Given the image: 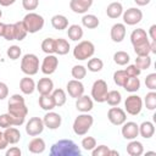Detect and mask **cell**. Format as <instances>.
Masks as SVG:
<instances>
[{"label":"cell","instance_id":"32","mask_svg":"<svg viewBox=\"0 0 156 156\" xmlns=\"http://www.w3.org/2000/svg\"><path fill=\"white\" fill-rule=\"evenodd\" d=\"M69 43L63 39V38H58L55 39V54L57 55H66L69 51Z\"/></svg>","mask_w":156,"mask_h":156},{"label":"cell","instance_id":"50","mask_svg":"<svg viewBox=\"0 0 156 156\" xmlns=\"http://www.w3.org/2000/svg\"><path fill=\"white\" fill-rule=\"evenodd\" d=\"M13 126L12 124V119H11V116L9 113H2L0 115V128L5 129V128H9Z\"/></svg>","mask_w":156,"mask_h":156},{"label":"cell","instance_id":"3","mask_svg":"<svg viewBox=\"0 0 156 156\" xmlns=\"http://www.w3.org/2000/svg\"><path fill=\"white\" fill-rule=\"evenodd\" d=\"M93 123H94V117L91 115H89L88 112H82L73 121L72 128H73L74 134L79 135V136L85 135L89 132V129L91 128Z\"/></svg>","mask_w":156,"mask_h":156},{"label":"cell","instance_id":"27","mask_svg":"<svg viewBox=\"0 0 156 156\" xmlns=\"http://www.w3.org/2000/svg\"><path fill=\"white\" fill-rule=\"evenodd\" d=\"M83 34H84L83 28H82V26H79V24H71V26L67 27V35H68V38H69L71 40H73V41L80 40V39L83 38Z\"/></svg>","mask_w":156,"mask_h":156},{"label":"cell","instance_id":"29","mask_svg":"<svg viewBox=\"0 0 156 156\" xmlns=\"http://www.w3.org/2000/svg\"><path fill=\"white\" fill-rule=\"evenodd\" d=\"M127 152L130 156H140V155L144 154V146H143V144L140 141L133 139L127 145Z\"/></svg>","mask_w":156,"mask_h":156},{"label":"cell","instance_id":"37","mask_svg":"<svg viewBox=\"0 0 156 156\" xmlns=\"http://www.w3.org/2000/svg\"><path fill=\"white\" fill-rule=\"evenodd\" d=\"M87 68H88V71H90V72H93V73H98V72H100V71L104 68V62H102L101 58L91 57V58H89V61H88Z\"/></svg>","mask_w":156,"mask_h":156},{"label":"cell","instance_id":"1","mask_svg":"<svg viewBox=\"0 0 156 156\" xmlns=\"http://www.w3.org/2000/svg\"><path fill=\"white\" fill-rule=\"evenodd\" d=\"M7 113L11 116L12 124L20 127L24 123L26 117L28 115V107L26 106L24 98L20 94H13L10 96Z\"/></svg>","mask_w":156,"mask_h":156},{"label":"cell","instance_id":"54","mask_svg":"<svg viewBox=\"0 0 156 156\" xmlns=\"http://www.w3.org/2000/svg\"><path fill=\"white\" fill-rule=\"evenodd\" d=\"M7 145H9V143H7V140L5 139L4 133H2V132H0V150H5Z\"/></svg>","mask_w":156,"mask_h":156},{"label":"cell","instance_id":"52","mask_svg":"<svg viewBox=\"0 0 156 156\" xmlns=\"http://www.w3.org/2000/svg\"><path fill=\"white\" fill-rule=\"evenodd\" d=\"M9 96V87L6 83L0 82V100H4Z\"/></svg>","mask_w":156,"mask_h":156},{"label":"cell","instance_id":"18","mask_svg":"<svg viewBox=\"0 0 156 156\" xmlns=\"http://www.w3.org/2000/svg\"><path fill=\"white\" fill-rule=\"evenodd\" d=\"M93 107H94V102L90 96L83 94L82 96L76 99V108L79 112H89L93 110Z\"/></svg>","mask_w":156,"mask_h":156},{"label":"cell","instance_id":"8","mask_svg":"<svg viewBox=\"0 0 156 156\" xmlns=\"http://www.w3.org/2000/svg\"><path fill=\"white\" fill-rule=\"evenodd\" d=\"M124 108H126L124 111L132 116L139 115L143 108V99L135 94L129 95L124 101Z\"/></svg>","mask_w":156,"mask_h":156},{"label":"cell","instance_id":"43","mask_svg":"<svg viewBox=\"0 0 156 156\" xmlns=\"http://www.w3.org/2000/svg\"><path fill=\"white\" fill-rule=\"evenodd\" d=\"M6 54H7V57L10 58V60H18L20 57H21V55H22V49L18 46V45H11L9 49H7V51H6Z\"/></svg>","mask_w":156,"mask_h":156},{"label":"cell","instance_id":"39","mask_svg":"<svg viewBox=\"0 0 156 156\" xmlns=\"http://www.w3.org/2000/svg\"><path fill=\"white\" fill-rule=\"evenodd\" d=\"M143 104H145V107L150 111H154L156 108V93H155V90H151L145 95Z\"/></svg>","mask_w":156,"mask_h":156},{"label":"cell","instance_id":"61","mask_svg":"<svg viewBox=\"0 0 156 156\" xmlns=\"http://www.w3.org/2000/svg\"><path fill=\"white\" fill-rule=\"evenodd\" d=\"M1 17H2V11L0 10V18H1Z\"/></svg>","mask_w":156,"mask_h":156},{"label":"cell","instance_id":"40","mask_svg":"<svg viewBox=\"0 0 156 156\" xmlns=\"http://www.w3.org/2000/svg\"><path fill=\"white\" fill-rule=\"evenodd\" d=\"M41 50L46 54H55V39L54 38H46L41 41Z\"/></svg>","mask_w":156,"mask_h":156},{"label":"cell","instance_id":"56","mask_svg":"<svg viewBox=\"0 0 156 156\" xmlns=\"http://www.w3.org/2000/svg\"><path fill=\"white\" fill-rule=\"evenodd\" d=\"M16 0H0V6H4V7H7L12 4H15Z\"/></svg>","mask_w":156,"mask_h":156},{"label":"cell","instance_id":"9","mask_svg":"<svg viewBox=\"0 0 156 156\" xmlns=\"http://www.w3.org/2000/svg\"><path fill=\"white\" fill-rule=\"evenodd\" d=\"M123 23L127 26H135L143 20V12L138 7H129L122 13Z\"/></svg>","mask_w":156,"mask_h":156},{"label":"cell","instance_id":"14","mask_svg":"<svg viewBox=\"0 0 156 156\" xmlns=\"http://www.w3.org/2000/svg\"><path fill=\"white\" fill-rule=\"evenodd\" d=\"M43 122H44V126H45L46 128H49V129H51V130H55V129H57V128L61 126V123H62V117H61L58 113H56V112H54V111L51 110V111H48V112L45 113V116H44V118H43Z\"/></svg>","mask_w":156,"mask_h":156},{"label":"cell","instance_id":"2","mask_svg":"<svg viewBox=\"0 0 156 156\" xmlns=\"http://www.w3.org/2000/svg\"><path fill=\"white\" fill-rule=\"evenodd\" d=\"M79 146L71 139H61L51 145L50 156H80Z\"/></svg>","mask_w":156,"mask_h":156},{"label":"cell","instance_id":"5","mask_svg":"<svg viewBox=\"0 0 156 156\" xmlns=\"http://www.w3.org/2000/svg\"><path fill=\"white\" fill-rule=\"evenodd\" d=\"M94 52H95V45L90 40H82L73 49V56L76 60L79 61H84L93 57Z\"/></svg>","mask_w":156,"mask_h":156},{"label":"cell","instance_id":"21","mask_svg":"<svg viewBox=\"0 0 156 156\" xmlns=\"http://www.w3.org/2000/svg\"><path fill=\"white\" fill-rule=\"evenodd\" d=\"M35 82L33 80V78H30V76H26L20 80V89L24 95H30L34 93L35 90Z\"/></svg>","mask_w":156,"mask_h":156},{"label":"cell","instance_id":"47","mask_svg":"<svg viewBox=\"0 0 156 156\" xmlns=\"http://www.w3.org/2000/svg\"><path fill=\"white\" fill-rule=\"evenodd\" d=\"M6 40H15V28H13V23H7L5 24V30H4V35H2Z\"/></svg>","mask_w":156,"mask_h":156},{"label":"cell","instance_id":"46","mask_svg":"<svg viewBox=\"0 0 156 156\" xmlns=\"http://www.w3.org/2000/svg\"><path fill=\"white\" fill-rule=\"evenodd\" d=\"M108 152H110V147L106 145H99L91 150L93 156H108Z\"/></svg>","mask_w":156,"mask_h":156},{"label":"cell","instance_id":"25","mask_svg":"<svg viewBox=\"0 0 156 156\" xmlns=\"http://www.w3.org/2000/svg\"><path fill=\"white\" fill-rule=\"evenodd\" d=\"M38 102H39L40 108H41V110H44V111H51V110H54V108L56 107L55 101H54V98H52V95H51V94L40 95V96H39Z\"/></svg>","mask_w":156,"mask_h":156},{"label":"cell","instance_id":"45","mask_svg":"<svg viewBox=\"0 0 156 156\" xmlns=\"http://www.w3.org/2000/svg\"><path fill=\"white\" fill-rule=\"evenodd\" d=\"M96 146V139L94 136H85L82 140V147L85 151H91Z\"/></svg>","mask_w":156,"mask_h":156},{"label":"cell","instance_id":"53","mask_svg":"<svg viewBox=\"0 0 156 156\" xmlns=\"http://www.w3.org/2000/svg\"><path fill=\"white\" fill-rule=\"evenodd\" d=\"M21 155H22V151L17 146H12L5 152V156H21Z\"/></svg>","mask_w":156,"mask_h":156},{"label":"cell","instance_id":"30","mask_svg":"<svg viewBox=\"0 0 156 156\" xmlns=\"http://www.w3.org/2000/svg\"><path fill=\"white\" fill-rule=\"evenodd\" d=\"M82 24H83V27H85L88 29H94L100 24V21L95 15L84 13L82 17Z\"/></svg>","mask_w":156,"mask_h":156},{"label":"cell","instance_id":"49","mask_svg":"<svg viewBox=\"0 0 156 156\" xmlns=\"http://www.w3.org/2000/svg\"><path fill=\"white\" fill-rule=\"evenodd\" d=\"M22 6L28 12H32L39 6V0H22Z\"/></svg>","mask_w":156,"mask_h":156},{"label":"cell","instance_id":"4","mask_svg":"<svg viewBox=\"0 0 156 156\" xmlns=\"http://www.w3.org/2000/svg\"><path fill=\"white\" fill-rule=\"evenodd\" d=\"M22 22H23L27 32L30 33V34H34V33H37V32H39V30L43 29L44 23H45V20H44V17L41 15L32 11V12H28L23 17Z\"/></svg>","mask_w":156,"mask_h":156},{"label":"cell","instance_id":"57","mask_svg":"<svg viewBox=\"0 0 156 156\" xmlns=\"http://www.w3.org/2000/svg\"><path fill=\"white\" fill-rule=\"evenodd\" d=\"M151 0H134V2L138 5V6H146L150 4Z\"/></svg>","mask_w":156,"mask_h":156},{"label":"cell","instance_id":"10","mask_svg":"<svg viewBox=\"0 0 156 156\" xmlns=\"http://www.w3.org/2000/svg\"><path fill=\"white\" fill-rule=\"evenodd\" d=\"M45 126L43 122V118L40 117H32L29 121L26 123V133L29 136H37L43 133Z\"/></svg>","mask_w":156,"mask_h":156},{"label":"cell","instance_id":"35","mask_svg":"<svg viewBox=\"0 0 156 156\" xmlns=\"http://www.w3.org/2000/svg\"><path fill=\"white\" fill-rule=\"evenodd\" d=\"M113 61H115V63L118 65V66H126V65L129 63L130 56H129L128 52L119 50V51H116V52L113 54Z\"/></svg>","mask_w":156,"mask_h":156},{"label":"cell","instance_id":"28","mask_svg":"<svg viewBox=\"0 0 156 156\" xmlns=\"http://www.w3.org/2000/svg\"><path fill=\"white\" fill-rule=\"evenodd\" d=\"M51 26H52L54 29H57V30L67 29V27H68V20L63 15H55V16L51 17Z\"/></svg>","mask_w":156,"mask_h":156},{"label":"cell","instance_id":"44","mask_svg":"<svg viewBox=\"0 0 156 156\" xmlns=\"http://www.w3.org/2000/svg\"><path fill=\"white\" fill-rule=\"evenodd\" d=\"M133 48H134V52L136 54V56H146V55L151 54V51H150V41L144 43V44L138 45V46H133Z\"/></svg>","mask_w":156,"mask_h":156},{"label":"cell","instance_id":"48","mask_svg":"<svg viewBox=\"0 0 156 156\" xmlns=\"http://www.w3.org/2000/svg\"><path fill=\"white\" fill-rule=\"evenodd\" d=\"M145 85L150 90H156V73H150L146 76Z\"/></svg>","mask_w":156,"mask_h":156},{"label":"cell","instance_id":"42","mask_svg":"<svg viewBox=\"0 0 156 156\" xmlns=\"http://www.w3.org/2000/svg\"><path fill=\"white\" fill-rule=\"evenodd\" d=\"M127 79H128V74L126 73L124 69H118L113 73V82L118 87H123L124 83L127 82Z\"/></svg>","mask_w":156,"mask_h":156},{"label":"cell","instance_id":"11","mask_svg":"<svg viewBox=\"0 0 156 156\" xmlns=\"http://www.w3.org/2000/svg\"><path fill=\"white\" fill-rule=\"evenodd\" d=\"M107 118L113 126H122L127 121V113L123 108L112 106L107 111Z\"/></svg>","mask_w":156,"mask_h":156},{"label":"cell","instance_id":"17","mask_svg":"<svg viewBox=\"0 0 156 156\" xmlns=\"http://www.w3.org/2000/svg\"><path fill=\"white\" fill-rule=\"evenodd\" d=\"M126 33H127V29H126V24L124 23H115L111 27L110 35H111L112 41L121 43L126 38Z\"/></svg>","mask_w":156,"mask_h":156},{"label":"cell","instance_id":"13","mask_svg":"<svg viewBox=\"0 0 156 156\" xmlns=\"http://www.w3.org/2000/svg\"><path fill=\"white\" fill-rule=\"evenodd\" d=\"M121 133H122V136L127 140H133L135 139L138 135H139V126L133 122V121H129V122H124L122 124V129H121Z\"/></svg>","mask_w":156,"mask_h":156},{"label":"cell","instance_id":"51","mask_svg":"<svg viewBox=\"0 0 156 156\" xmlns=\"http://www.w3.org/2000/svg\"><path fill=\"white\" fill-rule=\"evenodd\" d=\"M124 71L128 74V77H139V74L141 73V71L135 65H128Z\"/></svg>","mask_w":156,"mask_h":156},{"label":"cell","instance_id":"31","mask_svg":"<svg viewBox=\"0 0 156 156\" xmlns=\"http://www.w3.org/2000/svg\"><path fill=\"white\" fill-rule=\"evenodd\" d=\"M52 98H54V101H55V105L56 107H61L66 104L67 101V95H66V91L61 88H57V89H54L52 93H51Z\"/></svg>","mask_w":156,"mask_h":156},{"label":"cell","instance_id":"15","mask_svg":"<svg viewBox=\"0 0 156 156\" xmlns=\"http://www.w3.org/2000/svg\"><path fill=\"white\" fill-rule=\"evenodd\" d=\"M67 93L71 98L73 99H78L79 96H82L84 94V85L80 80L78 79H71L67 83Z\"/></svg>","mask_w":156,"mask_h":156},{"label":"cell","instance_id":"55","mask_svg":"<svg viewBox=\"0 0 156 156\" xmlns=\"http://www.w3.org/2000/svg\"><path fill=\"white\" fill-rule=\"evenodd\" d=\"M149 35L152 41H156V24H152L149 29Z\"/></svg>","mask_w":156,"mask_h":156},{"label":"cell","instance_id":"41","mask_svg":"<svg viewBox=\"0 0 156 156\" xmlns=\"http://www.w3.org/2000/svg\"><path fill=\"white\" fill-rule=\"evenodd\" d=\"M71 74H72L73 79L82 80V79L87 76V68H85L83 65H76V66H73V67H72Z\"/></svg>","mask_w":156,"mask_h":156},{"label":"cell","instance_id":"24","mask_svg":"<svg viewBox=\"0 0 156 156\" xmlns=\"http://www.w3.org/2000/svg\"><path fill=\"white\" fill-rule=\"evenodd\" d=\"M2 133H4V136L9 144H17L21 140V133L16 127L11 126L9 128H5V130Z\"/></svg>","mask_w":156,"mask_h":156},{"label":"cell","instance_id":"12","mask_svg":"<svg viewBox=\"0 0 156 156\" xmlns=\"http://www.w3.org/2000/svg\"><path fill=\"white\" fill-rule=\"evenodd\" d=\"M57 66H58V58L54 54H50V55H46L44 57L41 66H40V69L45 76H50L57 69Z\"/></svg>","mask_w":156,"mask_h":156},{"label":"cell","instance_id":"26","mask_svg":"<svg viewBox=\"0 0 156 156\" xmlns=\"http://www.w3.org/2000/svg\"><path fill=\"white\" fill-rule=\"evenodd\" d=\"M139 134L144 139H150L151 136H154V134H155V126H154V123L150 122V121H144L139 126Z\"/></svg>","mask_w":156,"mask_h":156},{"label":"cell","instance_id":"58","mask_svg":"<svg viewBox=\"0 0 156 156\" xmlns=\"http://www.w3.org/2000/svg\"><path fill=\"white\" fill-rule=\"evenodd\" d=\"M150 51L152 54H156V41H151L150 43Z\"/></svg>","mask_w":156,"mask_h":156},{"label":"cell","instance_id":"19","mask_svg":"<svg viewBox=\"0 0 156 156\" xmlns=\"http://www.w3.org/2000/svg\"><path fill=\"white\" fill-rule=\"evenodd\" d=\"M35 89L39 91L40 95H45V94H51L54 90V82L51 80V78L49 77H44L40 78L35 85Z\"/></svg>","mask_w":156,"mask_h":156},{"label":"cell","instance_id":"60","mask_svg":"<svg viewBox=\"0 0 156 156\" xmlns=\"http://www.w3.org/2000/svg\"><path fill=\"white\" fill-rule=\"evenodd\" d=\"M110 155H117V156H118V155H119V152H118V151H116V150H110L108 156H110Z\"/></svg>","mask_w":156,"mask_h":156},{"label":"cell","instance_id":"7","mask_svg":"<svg viewBox=\"0 0 156 156\" xmlns=\"http://www.w3.org/2000/svg\"><path fill=\"white\" fill-rule=\"evenodd\" d=\"M107 83L104 79H96L91 87V98L96 102H105L107 95Z\"/></svg>","mask_w":156,"mask_h":156},{"label":"cell","instance_id":"59","mask_svg":"<svg viewBox=\"0 0 156 156\" xmlns=\"http://www.w3.org/2000/svg\"><path fill=\"white\" fill-rule=\"evenodd\" d=\"M5 24H6V23H2V22H0V37H2V35H4V30H5Z\"/></svg>","mask_w":156,"mask_h":156},{"label":"cell","instance_id":"20","mask_svg":"<svg viewBox=\"0 0 156 156\" xmlns=\"http://www.w3.org/2000/svg\"><path fill=\"white\" fill-rule=\"evenodd\" d=\"M149 39H147V34L146 32L143 29V28H136L130 34V43L133 46H138V45H141L144 43H147Z\"/></svg>","mask_w":156,"mask_h":156},{"label":"cell","instance_id":"22","mask_svg":"<svg viewBox=\"0 0 156 156\" xmlns=\"http://www.w3.org/2000/svg\"><path fill=\"white\" fill-rule=\"evenodd\" d=\"M123 11H124L123 10V6L118 1H113V2L108 4L107 7H106V15L110 18H112V20H116V18L121 17L122 13H123Z\"/></svg>","mask_w":156,"mask_h":156},{"label":"cell","instance_id":"33","mask_svg":"<svg viewBox=\"0 0 156 156\" xmlns=\"http://www.w3.org/2000/svg\"><path fill=\"white\" fill-rule=\"evenodd\" d=\"M122 88H124L126 91L135 93L140 89V79L138 77H128L127 82L124 83V85Z\"/></svg>","mask_w":156,"mask_h":156},{"label":"cell","instance_id":"16","mask_svg":"<svg viewBox=\"0 0 156 156\" xmlns=\"http://www.w3.org/2000/svg\"><path fill=\"white\" fill-rule=\"evenodd\" d=\"M93 0H71L69 1V9L78 15H84L88 12V10L91 7Z\"/></svg>","mask_w":156,"mask_h":156},{"label":"cell","instance_id":"34","mask_svg":"<svg viewBox=\"0 0 156 156\" xmlns=\"http://www.w3.org/2000/svg\"><path fill=\"white\" fill-rule=\"evenodd\" d=\"M122 101V95L118 90H108L106 95L105 102H107L110 106H118Z\"/></svg>","mask_w":156,"mask_h":156},{"label":"cell","instance_id":"36","mask_svg":"<svg viewBox=\"0 0 156 156\" xmlns=\"http://www.w3.org/2000/svg\"><path fill=\"white\" fill-rule=\"evenodd\" d=\"M13 28H15V40L21 41L27 37L28 32H27V29H26V27H24L22 21H18V22L13 23Z\"/></svg>","mask_w":156,"mask_h":156},{"label":"cell","instance_id":"6","mask_svg":"<svg viewBox=\"0 0 156 156\" xmlns=\"http://www.w3.org/2000/svg\"><path fill=\"white\" fill-rule=\"evenodd\" d=\"M21 71L26 76H34L39 71V57L35 54H26L21 60Z\"/></svg>","mask_w":156,"mask_h":156},{"label":"cell","instance_id":"38","mask_svg":"<svg viewBox=\"0 0 156 156\" xmlns=\"http://www.w3.org/2000/svg\"><path fill=\"white\" fill-rule=\"evenodd\" d=\"M151 63H152V60H151L150 55H146V56H136L134 65L140 71H143V69H147L151 66Z\"/></svg>","mask_w":156,"mask_h":156},{"label":"cell","instance_id":"23","mask_svg":"<svg viewBox=\"0 0 156 156\" xmlns=\"http://www.w3.org/2000/svg\"><path fill=\"white\" fill-rule=\"evenodd\" d=\"M45 147H46V145H45V141L43 138L35 136L28 143V150L32 154H43L45 151Z\"/></svg>","mask_w":156,"mask_h":156}]
</instances>
